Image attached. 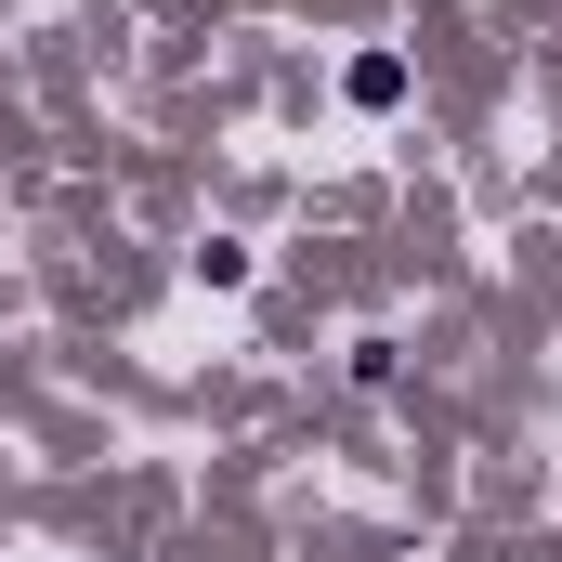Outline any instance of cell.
<instances>
[{
  "label": "cell",
  "mask_w": 562,
  "mask_h": 562,
  "mask_svg": "<svg viewBox=\"0 0 562 562\" xmlns=\"http://www.w3.org/2000/svg\"><path fill=\"white\" fill-rule=\"evenodd\" d=\"M340 92H353L367 119H393V105H406V53H353V66H340Z\"/></svg>",
  "instance_id": "6da1fadb"
},
{
  "label": "cell",
  "mask_w": 562,
  "mask_h": 562,
  "mask_svg": "<svg viewBox=\"0 0 562 562\" xmlns=\"http://www.w3.org/2000/svg\"><path fill=\"white\" fill-rule=\"evenodd\" d=\"M249 276H262V249H236V236H210V249H196V288H223V301H236Z\"/></svg>",
  "instance_id": "7a4b0ae2"
}]
</instances>
